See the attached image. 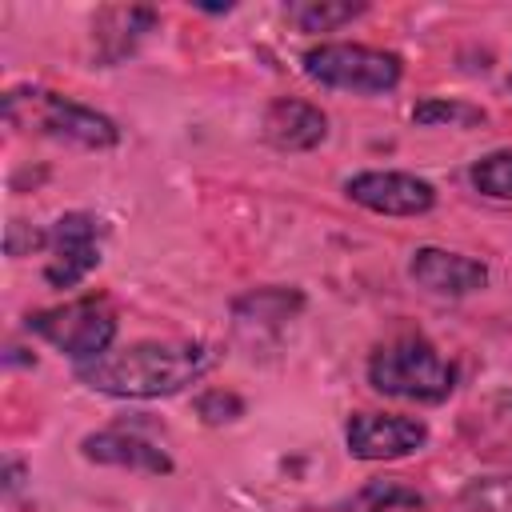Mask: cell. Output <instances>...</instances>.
I'll return each mask as SVG.
<instances>
[{"instance_id":"6da1fadb","label":"cell","mask_w":512,"mask_h":512,"mask_svg":"<svg viewBox=\"0 0 512 512\" xmlns=\"http://www.w3.org/2000/svg\"><path fill=\"white\" fill-rule=\"evenodd\" d=\"M216 364V352L200 340H140L100 360L76 364V380L88 392L116 400H160L196 384Z\"/></svg>"},{"instance_id":"7a4b0ae2","label":"cell","mask_w":512,"mask_h":512,"mask_svg":"<svg viewBox=\"0 0 512 512\" xmlns=\"http://www.w3.org/2000/svg\"><path fill=\"white\" fill-rule=\"evenodd\" d=\"M456 364L428 336H396L368 360V384L408 404H444L456 392Z\"/></svg>"},{"instance_id":"3957f363","label":"cell","mask_w":512,"mask_h":512,"mask_svg":"<svg viewBox=\"0 0 512 512\" xmlns=\"http://www.w3.org/2000/svg\"><path fill=\"white\" fill-rule=\"evenodd\" d=\"M4 120L12 128H28L48 140H64L80 148H112L120 140V128L104 112L40 88H12L4 96Z\"/></svg>"},{"instance_id":"277c9868","label":"cell","mask_w":512,"mask_h":512,"mask_svg":"<svg viewBox=\"0 0 512 512\" xmlns=\"http://www.w3.org/2000/svg\"><path fill=\"white\" fill-rule=\"evenodd\" d=\"M300 68L312 84L352 92V96H384L404 76V60L396 52H384L372 44H348V40L312 44L300 56Z\"/></svg>"},{"instance_id":"5b68a950","label":"cell","mask_w":512,"mask_h":512,"mask_svg":"<svg viewBox=\"0 0 512 512\" xmlns=\"http://www.w3.org/2000/svg\"><path fill=\"white\" fill-rule=\"evenodd\" d=\"M24 328L32 336H40L44 344H52L56 352H64L72 364H88L100 360L104 352H112L116 340V312L104 300H68L56 308H40L24 316Z\"/></svg>"},{"instance_id":"8992f818","label":"cell","mask_w":512,"mask_h":512,"mask_svg":"<svg viewBox=\"0 0 512 512\" xmlns=\"http://www.w3.org/2000/svg\"><path fill=\"white\" fill-rule=\"evenodd\" d=\"M100 240H104V224L92 212H64L52 220L48 228V264H44V280L52 288H76L88 272H96L100 264Z\"/></svg>"},{"instance_id":"52a82bcc","label":"cell","mask_w":512,"mask_h":512,"mask_svg":"<svg viewBox=\"0 0 512 512\" xmlns=\"http://www.w3.org/2000/svg\"><path fill=\"white\" fill-rule=\"evenodd\" d=\"M344 192L352 204L380 212V216H424L436 208V188L412 172L396 168H368L344 180Z\"/></svg>"},{"instance_id":"ba28073f","label":"cell","mask_w":512,"mask_h":512,"mask_svg":"<svg viewBox=\"0 0 512 512\" xmlns=\"http://www.w3.org/2000/svg\"><path fill=\"white\" fill-rule=\"evenodd\" d=\"M428 444V424L396 412H356L344 424V448L356 460H400Z\"/></svg>"},{"instance_id":"9c48e42d","label":"cell","mask_w":512,"mask_h":512,"mask_svg":"<svg viewBox=\"0 0 512 512\" xmlns=\"http://www.w3.org/2000/svg\"><path fill=\"white\" fill-rule=\"evenodd\" d=\"M408 276H412L416 288H424L432 296L460 300V296H472V292H480L488 284V264L476 260V256H464V252H448V248L424 244V248L412 252Z\"/></svg>"},{"instance_id":"30bf717a","label":"cell","mask_w":512,"mask_h":512,"mask_svg":"<svg viewBox=\"0 0 512 512\" xmlns=\"http://www.w3.org/2000/svg\"><path fill=\"white\" fill-rule=\"evenodd\" d=\"M80 456L92 464H108V468H128V472H148V476H168L176 464L164 448H156L152 440H144L140 432L128 428H100L88 432L80 440Z\"/></svg>"},{"instance_id":"8fae6325","label":"cell","mask_w":512,"mask_h":512,"mask_svg":"<svg viewBox=\"0 0 512 512\" xmlns=\"http://www.w3.org/2000/svg\"><path fill=\"white\" fill-rule=\"evenodd\" d=\"M264 140L280 152H312L328 140V116L320 112V104L296 100V96H280L264 108Z\"/></svg>"},{"instance_id":"7c38bea8","label":"cell","mask_w":512,"mask_h":512,"mask_svg":"<svg viewBox=\"0 0 512 512\" xmlns=\"http://www.w3.org/2000/svg\"><path fill=\"white\" fill-rule=\"evenodd\" d=\"M300 292H284V288H260L244 300H236V328L248 332V328H272L280 332V324L300 308Z\"/></svg>"},{"instance_id":"4fadbf2b","label":"cell","mask_w":512,"mask_h":512,"mask_svg":"<svg viewBox=\"0 0 512 512\" xmlns=\"http://www.w3.org/2000/svg\"><path fill=\"white\" fill-rule=\"evenodd\" d=\"M484 120H488V112L468 100L428 96L412 108V124H420V128H480Z\"/></svg>"},{"instance_id":"5bb4252c","label":"cell","mask_w":512,"mask_h":512,"mask_svg":"<svg viewBox=\"0 0 512 512\" xmlns=\"http://www.w3.org/2000/svg\"><path fill=\"white\" fill-rule=\"evenodd\" d=\"M284 12H288V20H292L300 32H332V28H340V24L356 20V16H364L368 4H348V0H340V4H328V0H300V4H288Z\"/></svg>"},{"instance_id":"9a60e30c","label":"cell","mask_w":512,"mask_h":512,"mask_svg":"<svg viewBox=\"0 0 512 512\" xmlns=\"http://www.w3.org/2000/svg\"><path fill=\"white\" fill-rule=\"evenodd\" d=\"M468 184L488 200H512V148H496L468 168Z\"/></svg>"},{"instance_id":"2e32d148","label":"cell","mask_w":512,"mask_h":512,"mask_svg":"<svg viewBox=\"0 0 512 512\" xmlns=\"http://www.w3.org/2000/svg\"><path fill=\"white\" fill-rule=\"evenodd\" d=\"M460 500L472 512H512V476H480L460 492Z\"/></svg>"},{"instance_id":"e0dca14e","label":"cell","mask_w":512,"mask_h":512,"mask_svg":"<svg viewBox=\"0 0 512 512\" xmlns=\"http://www.w3.org/2000/svg\"><path fill=\"white\" fill-rule=\"evenodd\" d=\"M196 412L204 416V424H228L236 416H244V400L236 392H224V388H212L196 400Z\"/></svg>"},{"instance_id":"ac0fdd59","label":"cell","mask_w":512,"mask_h":512,"mask_svg":"<svg viewBox=\"0 0 512 512\" xmlns=\"http://www.w3.org/2000/svg\"><path fill=\"white\" fill-rule=\"evenodd\" d=\"M4 248H8V256H24L32 248H48V232H36V228L24 232V220H12L8 236H4Z\"/></svg>"},{"instance_id":"d6986e66","label":"cell","mask_w":512,"mask_h":512,"mask_svg":"<svg viewBox=\"0 0 512 512\" xmlns=\"http://www.w3.org/2000/svg\"><path fill=\"white\" fill-rule=\"evenodd\" d=\"M496 408H500V412L512 420V392H500V396H496Z\"/></svg>"},{"instance_id":"ffe728a7","label":"cell","mask_w":512,"mask_h":512,"mask_svg":"<svg viewBox=\"0 0 512 512\" xmlns=\"http://www.w3.org/2000/svg\"><path fill=\"white\" fill-rule=\"evenodd\" d=\"M16 484H20V468H16V464H8V484H4V488H8V492H12V488H16Z\"/></svg>"},{"instance_id":"44dd1931","label":"cell","mask_w":512,"mask_h":512,"mask_svg":"<svg viewBox=\"0 0 512 512\" xmlns=\"http://www.w3.org/2000/svg\"><path fill=\"white\" fill-rule=\"evenodd\" d=\"M508 88H512V72H508Z\"/></svg>"}]
</instances>
